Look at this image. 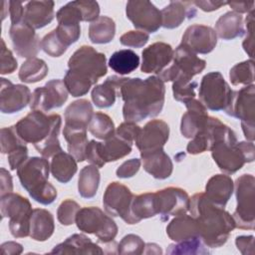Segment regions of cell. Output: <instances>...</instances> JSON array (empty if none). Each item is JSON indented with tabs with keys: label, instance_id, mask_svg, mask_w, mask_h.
Instances as JSON below:
<instances>
[{
	"label": "cell",
	"instance_id": "obj_11",
	"mask_svg": "<svg viewBox=\"0 0 255 255\" xmlns=\"http://www.w3.org/2000/svg\"><path fill=\"white\" fill-rule=\"evenodd\" d=\"M228 116L241 121L243 133L247 140H254L255 86L249 85L239 91H233L231 102L224 111Z\"/></svg>",
	"mask_w": 255,
	"mask_h": 255
},
{
	"label": "cell",
	"instance_id": "obj_59",
	"mask_svg": "<svg viewBox=\"0 0 255 255\" xmlns=\"http://www.w3.org/2000/svg\"><path fill=\"white\" fill-rule=\"evenodd\" d=\"M9 12L11 24L19 23L24 17V7L23 3L19 1H9Z\"/></svg>",
	"mask_w": 255,
	"mask_h": 255
},
{
	"label": "cell",
	"instance_id": "obj_9",
	"mask_svg": "<svg viewBox=\"0 0 255 255\" xmlns=\"http://www.w3.org/2000/svg\"><path fill=\"white\" fill-rule=\"evenodd\" d=\"M237 206L233 213L235 225L240 229H254L255 223V178L252 174H242L235 183Z\"/></svg>",
	"mask_w": 255,
	"mask_h": 255
},
{
	"label": "cell",
	"instance_id": "obj_13",
	"mask_svg": "<svg viewBox=\"0 0 255 255\" xmlns=\"http://www.w3.org/2000/svg\"><path fill=\"white\" fill-rule=\"evenodd\" d=\"M126 14L133 27L139 31L154 33L162 25L161 12L146 0L128 1L126 6Z\"/></svg>",
	"mask_w": 255,
	"mask_h": 255
},
{
	"label": "cell",
	"instance_id": "obj_8",
	"mask_svg": "<svg viewBox=\"0 0 255 255\" xmlns=\"http://www.w3.org/2000/svg\"><path fill=\"white\" fill-rule=\"evenodd\" d=\"M75 223L81 231L96 235L99 241L105 244L113 242L118 234L116 222L99 207L80 208Z\"/></svg>",
	"mask_w": 255,
	"mask_h": 255
},
{
	"label": "cell",
	"instance_id": "obj_32",
	"mask_svg": "<svg viewBox=\"0 0 255 255\" xmlns=\"http://www.w3.org/2000/svg\"><path fill=\"white\" fill-rule=\"evenodd\" d=\"M131 144L132 143L114 133L112 136L105 139L104 142H99L98 150L102 160L107 163L116 161L129 154L131 151Z\"/></svg>",
	"mask_w": 255,
	"mask_h": 255
},
{
	"label": "cell",
	"instance_id": "obj_33",
	"mask_svg": "<svg viewBox=\"0 0 255 255\" xmlns=\"http://www.w3.org/2000/svg\"><path fill=\"white\" fill-rule=\"evenodd\" d=\"M77 162L78 161L72 154L63 150L57 152L52 156L50 163V170L52 175L55 179L62 183L69 182L77 172Z\"/></svg>",
	"mask_w": 255,
	"mask_h": 255
},
{
	"label": "cell",
	"instance_id": "obj_46",
	"mask_svg": "<svg viewBox=\"0 0 255 255\" xmlns=\"http://www.w3.org/2000/svg\"><path fill=\"white\" fill-rule=\"evenodd\" d=\"M1 152L9 154L18 147L26 144L18 135L15 126L1 128Z\"/></svg>",
	"mask_w": 255,
	"mask_h": 255
},
{
	"label": "cell",
	"instance_id": "obj_31",
	"mask_svg": "<svg viewBox=\"0 0 255 255\" xmlns=\"http://www.w3.org/2000/svg\"><path fill=\"white\" fill-rule=\"evenodd\" d=\"M215 33L222 40H233L245 34L243 17L233 11L221 15L215 23Z\"/></svg>",
	"mask_w": 255,
	"mask_h": 255
},
{
	"label": "cell",
	"instance_id": "obj_64",
	"mask_svg": "<svg viewBox=\"0 0 255 255\" xmlns=\"http://www.w3.org/2000/svg\"><path fill=\"white\" fill-rule=\"evenodd\" d=\"M144 254H162L160 246L155 243H146L144 247Z\"/></svg>",
	"mask_w": 255,
	"mask_h": 255
},
{
	"label": "cell",
	"instance_id": "obj_36",
	"mask_svg": "<svg viewBox=\"0 0 255 255\" xmlns=\"http://www.w3.org/2000/svg\"><path fill=\"white\" fill-rule=\"evenodd\" d=\"M63 135L68 142V151L78 162L86 160V148L89 143L87 129H76L64 127Z\"/></svg>",
	"mask_w": 255,
	"mask_h": 255
},
{
	"label": "cell",
	"instance_id": "obj_1",
	"mask_svg": "<svg viewBox=\"0 0 255 255\" xmlns=\"http://www.w3.org/2000/svg\"><path fill=\"white\" fill-rule=\"evenodd\" d=\"M118 95L124 101L125 121L137 123L147 118H154L161 112L165 86L157 76H150L145 80L122 77Z\"/></svg>",
	"mask_w": 255,
	"mask_h": 255
},
{
	"label": "cell",
	"instance_id": "obj_50",
	"mask_svg": "<svg viewBox=\"0 0 255 255\" xmlns=\"http://www.w3.org/2000/svg\"><path fill=\"white\" fill-rule=\"evenodd\" d=\"M148 33L139 30L128 31L122 35L120 38V42L122 45L131 48H141L148 42Z\"/></svg>",
	"mask_w": 255,
	"mask_h": 255
},
{
	"label": "cell",
	"instance_id": "obj_20",
	"mask_svg": "<svg viewBox=\"0 0 255 255\" xmlns=\"http://www.w3.org/2000/svg\"><path fill=\"white\" fill-rule=\"evenodd\" d=\"M174 51L164 42H155L141 52L142 63L140 71L145 74H159L172 61Z\"/></svg>",
	"mask_w": 255,
	"mask_h": 255
},
{
	"label": "cell",
	"instance_id": "obj_62",
	"mask_svg": "<svg viewBox=\"0 0 255 255\" xmlns=\"http://www.w3.org/2000/svg\"><path fill=\"white\" fill-rule=\"evenodd\" d=\"M228 5L233 9V12H236L238 14L240 13H249L252 10H254V2H246V1H233L228 2Z\"/></svg>",
	"mask_w": 255,
	"mask_h": 255
},
{
	"label": "cell",
	"instance_id": "obj_12",
	"mask_svg": "<svg viewBox=\"0 0 255 255\" xmlns=\"http://www.w3.org/2000/svg\"><path fill=\"white\" fill-rule=\"evenodd\" d=\"M134 194L126 185L111 182L104 193L103 204L105 210L112 216H120L126 223L134 224L131 214V202Z\"/></svg>",
	"mask_w": 255,
	"mask_h": 255
},
{
	"label": "cell",
	"instance_id": "obj_40",
	"mask_svg": "<svg viewBox=\"0 0 255 255\" xmlns=\"http://www.w3.org/2000/svg\"><path fill=\"white\" fill-rule=\"evenodd\" d=\"M48 66L46 62L39 58H32L25 61L19 70L20 81L33 84L42 81L48 74Z\"/></svg>",
	"mask_w": 255,
	"mask_h": 255
},
{
	"label": "cell",
	"instance_id": "obj_30",
	"mask_svg": "<svg viewBox=\"0 0 255 255\" xmlns=\"http://www.w3.org/2000/svg\"><path fill=\"white\" fill-rule=\"evenodd\" d=\"M55 223L52 213L43 208H35L30 218V237L36 241H46L54 233Z\"/></svg>",
	"mask_w": 255,
	"mask_h": 255
},
{
	"label": "cell",
	"instance_id": "obj_48",
	"mask_svg": "<svg viewBox=\"0 0 255 255\" xmlns=\"http://www.w3.org/2000/svg\"><path fill=\"white\" fill-rule=\"evenodd\" d=\"M79 210L80 205L76 201L72 199H66L58 207L57 218L62 225H71L75 223L76 216Z\"/></svg>",
	"mask_w": 255,
	"mask_h": 255
},
{
	"label": "cell",
	"instance_id": "obj_55",
	"mask_svg": "<svg viewBox=\"0 0 255 255\" xmlns=\"http://www.w3.org/2000/svg\"><path fill=\"white\" fill-rule=\"evenodd\" d=\"M140 164H141V160L138 158L128 159V160L125 161L124 163H122L118 167V169L116 171L117 176L120 178L132 177L138 171Z\"/></svg>",
	"mask_w": 255,
	"mask_h": 255
},
{
	"label": "cell",
	"instance_id": "obj_26",
	"mask_svg": "<svg viewBox=\"0 0 255 255\" xmlns=\"http://www.w3.org/2000/svg\"><path fill=\"white\" fill-rule=\"evenodd\" d=\"M162 27L166 29H174L181 25L187 18L191 19L196 15V9L192 2L188 1H170L161 11Z\"/></svg>",
	"mask_w": 255,
	"mask_h": 255
},
{
	"label": "cell",
	"instance_id": "obj_3",
	"mask_svg": "<svg viewBox=\"0 0 255 255\" xmlns=\"http://www.w3.org/2000/svg\"><path fill=\"white\" fill-rule=\"evenodd\" d=\"M189 211L197 221L200 239L207 247H221L236 228L233 216L223 207L212 203L202 192L192 195Z\"/></svg>",
	"mask_w": 255,
	"mask_h": 255
},
{
	"label": "cell",
	"instance_id": "obj_34",
	"mask_svg": "<svg viewBox=\"0 0 255 255\" xmlns=\"http://www.w3.org/2000/svg\"><path fill=\"white\" fill-rule=\"evenodd\" d=\"M121 79L122 77L116 75L110 76L103 84L95 86L91 97L96 107L106 109L112 107L115 104Z\"/></svg>",
	"mask_w": 255,
	"mask_h": 255
},
{
	"label": "cell",
	"instance_id": "obj_38",
	"mask_svg": "<svg viewBox=\"0 0 255 255\" xmlns=\"http://www.w3.org/2000/svg\"><path fill=\"white\" fill-rule=\"evenodd\" d=\"M138 65L139 57L135 52L129 49L115 52L109 60L110 68L120 75H127L133 72Z\"/></svg>",
	"mask_w": 255,
	"mask_h": 255
},
{
	"label": "cell",
	"instance_id": "obj_49",
	"mask_svg": "<svg viewBox=\"0 0 255 255\" xmlns=\"http://www.w3.org/2000/svg\"><path fill=\"white\" fill-rule=\"evenodd\" d=\"M210 148V138L209 133L207 130V124L206 126L199 130L188 142L186 146V151L190 154H198L202 153Z\"/></svg>",
	"mask_w": 255,
	"mask_h": 255
},
{
	"label": "cell",
	"instance_id": "obj_7",
	"mask_svg": "<svg viewBox=\"0 0 255 255\" xmlns=\"http://www.w3.org/2000/svg\"><path fill=\"white\" fill-rule=\"evenodd\" d=\"M0 210L2 218H9V230L13 237L24 238L30 235L33 209L26 197L13 192L5 194L1 196Z\"/></svg>",
	"mask_w": 255,
	"mask_h": 255
},
{
	"label": "cell",
	"instance_id": "obj_51",
	"mask_svg": "<svg viewBox=\"0 0 255 255\" xmlns=\"http://www.w3.org/2000/svg\"><path fill=\"white\" fill-rule=\"evenodd\" d=\"M17 60L13 53L6 47L3 39H1V56H0V73L1 75L12 74L17 69Z\"/></svg>",
	"mask_w": 255,
	"mask_h": 255
},
{
	"label": "cell",
	"instance_id": "obj_22",
	"mask_svg": "<svg viewBox=\"0 0 255 255\" xmlns=\"http://www.w3.org/2000/svg\"><path fill=\"white\" fill-rule=\"evenodd\" d=\"M187 112L182 115L180 123V132L186 138H192L207 124L208 113L204 105L192 99L185 104Z\"/></svg>",
	"mask_w": 255,
	"mask_h": 255
},
{
	"label": "cell",
	"instance_id": "obj_44",
	"mask_svg": "<svg viewBox=\"0 0 255 255\" xmlns=\"http://www.w3.org/2000/svg\"><path fill=\"white\" fill-rule=\"evenodd\" d=\"M197 88V82L192 80L178 79L172 82L173 98L177 102L186 104L190 100L195 98V89Z\"/></svg>",
	"mask_w": 255,
	"mask_h": 255
},
{
	"label": "cell",
	"instance_id": "obj_5",
	"mask_svg": "<svg viewBox=\"0 0 255 255\" xmlns=\"http://www.w3.org/2000/svg\"><path fill=\"white\" fill-rule=\"evenodd\" d=\"M61 125L62 119L58 114L47 116L44 112L32 111L15 125V128L23 141L32 143L48 159L63 150L59 140Z\"/></svg>",
	"mask_w": 255,
	"mask_h": 255
},
{
	"label": "cell",
	"instance_id": "obj_18",
	"mask_svg": "<svg viewBox=\"0 0 255 255\" xmlns=\"http://www.w3.org/2000/svg\"><path fill=\"white\" fill-rule=\"evenodd\" d=\"M32 94L27 86L12 84L1 78L0 110L3 114H14L23 110L31 102Z\"/></svg>",
	"mask_w": 255,
	"mask_h": 255
},
{
	"label": "cell",
	"instance_id": "obj_25",
	"mask_svg": "<svg viewBox=\"0 0 255 255\" xmlns=\"http://www.w3.org/2000/svg\"><path fill=\"white\" fill-rule=\"evenodd\" d=\"M234 190V182L227 174H215L205 185L206 197L215 205L225 207Z\"/></svg>",
	"mask_w": 255,
	"mask_h": 255
},
{
	"label": "cell",
	"instance_id": "obj_14",
	"mask_svg": "<svg viewBox=\"0 0 255 255\" xmlns=\"http://www.w3.org/2000/svg\"><path fill=\"white\" fill-rule=\"evenodd\" d=\"M155 207L162 221L169 216H178L187 213L190 206V198L187 192L179 187H166L154 192Z\"/></svg>",
	"mask_w": 255,
	"mask_h": 255
},
{
	"label": "cell",
	"instance_id": "obj_24",
	"mask_svg": "<svg viewBox=\"0 0 255 255\" xmlns=\"http://www.w3.org/2000/svg\"><path fill=\"white\" fill-rule=\"evenodd\" d=\"M140 157L143 169L152 177L156 179H166L171 175L173 164L163 148L140 153Z\"/></svg>",
	"mask_w": 255,
	"mask_h": 255
},
{
	"label": "cell",
	"instance_id": "obj_60",
	"mask_svg": "<svg viewBox=\"0 0 255 255\" xmlns=\"http://www.w3.org/2000/svg\"><path fill=\"white\" fill-rule=\"evenodd\" d=\"M0 195L3 196L5 194L11 193L13 190V182L12 176L8 170L1 167L0 169Z\"/></svg>",
	"mask_w": 255,
	"mask_h": 255
},
{
	"label": "cell",
	"instance_id": "obj_58",
	"mask_svg": "<svg viewBox=\"0 0 255 255\" xmlns=\"http://www.w3.org/2000/svg\"><path fill=\"white\" fill-rule=\"evenodd\" d=\"M237 249L243 255L254 254V236L253 235H240L235 239Z\"/></svg>",
	"mask_w": 255,
	"mask_h": 255
},
{
	"label": "cell",
	"instance_id": "obj_37",
	"mask_svg": "<svg viewBox=\"0 0 255 255\" xmlns=\"http://www.w3.org/2000/svg\"><path fill=\"white\" fill-rule=\"evenodd\" d=\"M99 167L90 164L83 167L78 178V191L84 198H92L96 195L100 184Z\"/></svg>",
	"mask_w": 255,
	"mask_h": 255
},
{
	"label": "cell",
	"instance_id": "obj_6",
	"mask_svg": "<svg viewBox=\"0 0 255 255\" xmlns=\"http://www.w3.org/2000/svg\"><path fill=\"white\" fill-rule=\"evenodd\" d=\"M50 163L45 157H28L18 168L22 187L35 201L48 205L57 198V189L48 181Z\"/></svg>",
	"mask_w": 255,
	"mask_h": 255
},
{
	"label": "cell",
	"instance_id": "obj_42",
	"mask_svg": "<svg viewBox=\"0 0 255 255\" xmlns=\"http://www.w3.org/2000/svg\"><path fill=\"white\" fill-rule=\"evenodd\" d=\"M166 254L169 255H205L209 254V250L204 246V243L199 237L176 242L170 244L166 249Z\"/></svg>",
	"mask_w": 255,
	"mask_h": 255
},
{
	"label": "cell",
	"instance_id": "obj_10",
	"mask_svg": "<svg viewBox=\"0 0 255 255\" xmlns=\"http://www.w3.org/2000/svg\"><path fill=\"white\" fill-rule=\"evenodd\" d=\"M198 96L206 109L214 112L225 111L231 102L233 90L221 73L210 72L201 79Z\"/></svg>",
	"mask_w": 255,
	"mask_h": 255
},
{
	"label": "cell",
	"instance_id": "obj_54",
	"mask_svg": "<svg viewBox=\"0 0 255 255\" xmlns=\"http://www.w3.org/2000/svg\"><path fill=\"white\" fill-rule=\"evenodd\" d=\"M253 24H254V10L249 12L246 18V32L247 35L242 43L244 51L248 54V56L253 58V51H254V36H253Z\"/></svg>",
	"mask_w": 255,
	"mask_h": 255
},
{
	"label": "cell",
	"instance_id": "obj_63",
	"mask_svg": "<svg viewBox=\"0 0 255 255\" xmlns=\"http://www.w3.org/2000/svg\"><path fill=\"white\" fill-rule=\"evenodd\" d=\"M1 251L4 254L8 255H18L23 252V247L21 244L14 242V241H8L1 245Z\"/></svg>",
	"mask_w": 255,
	"mask_h": 255
},
{
	"label": "cell",
	"instance_id": "obj_15",
	"mask_svg": "<svg viewBox=\"0 0 255 255\" xmlns=\"http://www.w3.org/2000/svg\"><path fill=\"white\" fill-rule=\"evenodd\" d=\"M68 93L64 81L59 79L51 80L44 87L34 90L29 104L30 108L33 111L41 112L60 108L68 100Z\"/></svg>",
	"mask_w": 255,
	"mask_h": 255
},
{
	"label": "cell",
	"instance_id": "obj_16",
	"mask_svg": "<svg viewBox=\"0 0 255 255\" xmlns=\"http://www.w3.org/2000/svg\"><path fill=\"white\" fill-rule=\"evenodd\" d=\"M9 35L16 54L21 58H36L41 48V42L35 29L24 20L19 23L11 24Z\"/></svg>",
	"mask_w": 255,
	"mask_h": 255
},
{
	"label": "cell",
	"instance_id": "obj_45",
	"mask_svg": "<svg viewBox=\"0 0 255 255\" xmlns=\"http://www.w3.org/2000/svg\"><path fill=\"white\" fill-rule=\"evenodd\" d=\"M41 49L51 57H60L67 51L68 47L60 40L54 29L41 40Z\"/></svg>",
	"mask_w": 255,
	"mask_h": 255
},
{
	"label": "cell",
	"instance_id": "obj_53",
	"mask_svg": "<svg viewBox=\"0 0 255 255\" xmlns=\"http://www.w3.org/2000/svg\"><path fill=\"white\" fill-rule=\"evenodd\" d=\"M139 131H140V127H138L135 123L124 122L118 127L115 133L121 138L132 143L135 140L136 136L138 135Z\"/></svg>",
	"mask_w": 255,
	"mask_h": 255
},
{
	"label": "cell",
	"instance_id": "obj_4",
	"mask_svg": "<svg viewBox=\"0 0 255 255\" xmlns=\"http://www.w3.org/2000/svg\"><path fill=\"white\" fill-rule=\"evenodd\" d=\"M68 68L64 84L75 98L88 94L91 87L108 72L105 54L87 45L74 52L68 61Z\"/></svg>",
	"mask_w": 255,
	"mask_h": 255
},
{
	"label": "cell",
	"instance_id": "obj_61",
	"mask_svg": "<svg viewBox=\"0 0 255 255\" xmlns=\"http://www.w3.org/2000/svg\"><path fill=\"white\" fill-rule=\"evenodd\" d=\"M192 4L200 8L204 12H211V11L218 10L222 6L228 4V2L214 1V0H195V1H192Z\"/></svg>",
	"mask_w": 255,
	"mask_h": 255
},
{
	"label": "cell",
	"instance_id": "obj_41",
	"mask_svg": "<svg viewBox=\"0 0 255 255\" xmlns=\"http://www.w3.org/2000/svg\"><path fill=\"white\" fill-rule=\"evenodd\" d=\"M88 129L97 138L107 139L115 133V124L113 120L104 113L98 112L93 115Z\"/></svg>",
	"mask_w": 255,
	"mask_h": 255
},
{
	"label": "cell",
	"instance_id": "obj_21",
	"mask_svg": "<svg viewBox=\"0 0 255 255\" xmlns=\"http://www.w3.org/2000/svg\"><path fill=\"white\" fill-rule=\"evenodd\" d=\"M181 44L187 46L195 54H208L217 44V35L209 26L194 24L185 30Z\"/></svg>",
	"mask_w": 255,
	"mask_h": 255
},
{
	"label": "cell",
	"instance_id": "obj_35",
	"mask_svg": "<svg viewBox=\"0 0 255 255\" xmlns=\"http://www.w3.org/2000/svg\"><path fill=\"white\" fill-rule=\"evenodd\" d=\"M116 34L115 21L108 16H100L89 26V39L94 44H108Z\"/></svg>",
	"mask_w": 255,
	"mask_h": 255
},
{
	"label": "cell",
	"instance_id": "obj_52",
	"mask_svg": "<svg viewBox=\"0 0 255 255\" xmlns=\"http://www.w3.org/2000/svg\"><path fill=\"white\" fill-rule=\"evenodd\" d=\"M78 4L83 14V21L92 23L100 17V6L97 1L78 0Z\"/></svg>",
	"mask_w": 255,
	"mask_h": 255
},
{
	"label": "cell",
	"instance_id": "obj_28",
	"mask_svg": "<svg viewBox=\"0 0 255 255\" xmlns=\"http://www.w3.org/2000/svg\"><path fill=\"white\" fill-rule=\"evenodd\" d=\"M51 254H103L104 250L84 234H73L58 244Z\"/></svg>",
	"mask_w": 255,
	"mask_h": 255
},
{
	"label": "cell",
	"instance_id": "obj_43",
	"mask_svg": "<svg viewBox=\"0 0 255 255\" xmlns=\"http://www.w3.org/2000/svg\"><path fill=\"white\" fill-rule=\"evenodd\" d=\"M229 79L233 86L252 85L254 82V62L247 60L234 65L229 72Z\"/></svg>",
	"mask_w": 255,
	"mask_h": 255
},
{
	"label": "cell",
	"instance_id": "obj_19",
	"mask_svg": "<svg viewBox=\"0 0 255 255\" xmlns=\"http://www.w3.org/2000/svg\"><path fill=\"white\" fill-rule=\"evenodd\" d=\"M172 60L171 66L176 73L175 80H192L195 75L200 74L206 67L205 60L197 57L184 44H180L175 49Z\"/></svg>",
	"mask_w": 255,
	"mask_h": 255
},
{
	"label": "cell",
	"instance_id": "obj_39",
	"mask_svg": "<svg viewBox=\"0 0 255 255\" xmlns=\"http://www.w3.org/2000/svg\"><path fill=\"white\" fill-rule=\"evenodd\" d=\"M131 214L134 224L138 223L142 219L157 215L154 192H146L139 195H134L131 202Z\"/></svg>",
	"mask_w": 255,
	"mask_h": 255
},
{
	"label": "cell",
	"instance_id": "obj_47",
	"mask_svg": "<svg viewBox=\"0 0 255 255\" xmlns=\"http://www.w3.org/2000/svg\"><path fill=\"white\" fill-rule=\"evenodd\" d=\"M144 247L145 243L138 235L128 234L121 240L118 246V253L126 255H139L143 253Z\"/></svg>",
	"mask_w": 255,
	"mask_h": 255
},
{
	"label": "cell",
	"instance_id": "obj_27",
	"mask_svg": "<svg viewBox=\"0 0 255 255\" xmlns=\"http://www.w3.org/2000/svg\"><path fill=\"white\" fill-rule=\"evenodd\" d=\"M93 115L94 110L90 101L86 99L77 100L71 103L65 111L64 127L76 129H88Z\"/></svg>",
	"mask_w": 255,
	"mask_h": 255
},
{
	"label": "cell",
	"instance_id": "obj_17",
	"mask_svg": "<svg viewBox=\"0 0 255 255\" xmlns=\"http://www.w3.org/2000/svg\"><path fill=\"white\" fill-rule=\"evenodd\" d=\"M169 127L161 120H151L144 125L135 138V145L140 153L163 148L168 140Z\"/></svg>",
	"mask_w": 255,
	"mask_h": 255
},
{
	"label": "cell",
	"instance_id": "obj_2",
	"mask_svg": "<svg viewBox=\"0 0 255 255\" xmlns=\"http://www.w3.org/2000/svg\"><path fill=\"white\" fill-rule=\"evenodd\" d=\"M211 155L219 169L232 174L247 162L254 160L253 141H238L235 132L217 118H211L210 126Z\"/></svg>",
	"mask_w": 255,
	"mask_h": 255
},
{
	"label": "cell",
	"instance_id": "obj_56",
	"mask_svg": "<svg viewBox=\"0 0 255 255\" xmlns=\"http://www.w3.org/2000/svg\"><path fill=\"white\" fill-rule=\"evenodd\" d=\"M28 158V148L24 144L8 154V162L11 170L17 169Z\"/></svg>",
	"mask_w": 255,
	"mask_h": 255
},
{
	"label": "cell",
	"instance_id": "obj_29",
	"mask_svg": "<svg viewBox=\"0 0 255 255\" xmlns=\"http://www.w3.org/2000/svg\"><path fill=\"white\" fill-rule=\"evenodd\" d=\"M166 234L175 242L196 237L200 238L197 221L193 216L187 215L186 213L174 216V218L166 226Z\"/></svg>",
	"mask_w": 255,
	"mask_h": 255
},
{
	"label": "cell",
	"instance_id": "obj_23",
	"mask_svg": "<svg viewBox=\"0 0 255 255\" xmlns=\"http://www.w3.org/2000/svg\"><path fill=\"white\" fill-rule=\"evenodd\" d=\"M54 1H29L24 7L23 20L34 29H41L50 24L54 17Z\"/></svg>",
	"mask_w": 255,
	"mask_h": 255
},
{
	"label": "cell",
	"instance_id": "obj_57",
	"mask_svg": "<svg viewBox=\"0 0 255 255\" xmlns=\"http://www.w3.org/2000/svg\"><path fill=\"white\" fill-rule=\"evenodd\" d=\"M98 144H99V141H96L95 139H92L89 141L86 148V160L91 164L96 165L97 167H103L106 163L102 160L99 154Z\"/></svg>",
	"mask_w": 255,
	"mask_h": 255
}]
</instances>
